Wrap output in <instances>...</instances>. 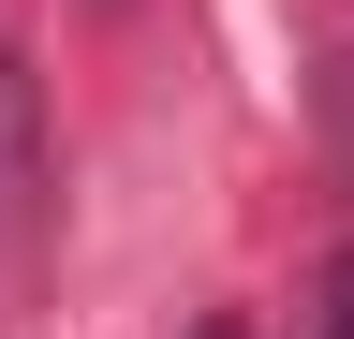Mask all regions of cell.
<instances>
[{"label":"cell","mask_w":354,"mask_h":339,"mask_svg":"<svg viewBox=\"0 0 354 339\" xmlns=\"http://www.w3.org/2000/svg\"><path fill=\"white\" fill-rule=\"evenodd\" d=\"M325 339H354V251L325 266Z\"/></svg>","instance_id":"cell-1"},{"label":"cell","mask_w":354,"mask_h":339,"mask_svg":"<svg viewBox=\"0 0 354 339\" xmlns=\"http://www.w3.org/2000/svg\"><path fill=\"white\" fill-rule=\"evenodd\" d=\"M104 15H118V0H104Z\"/></svg>","instance_id":"cell-2"}]
</instances>
